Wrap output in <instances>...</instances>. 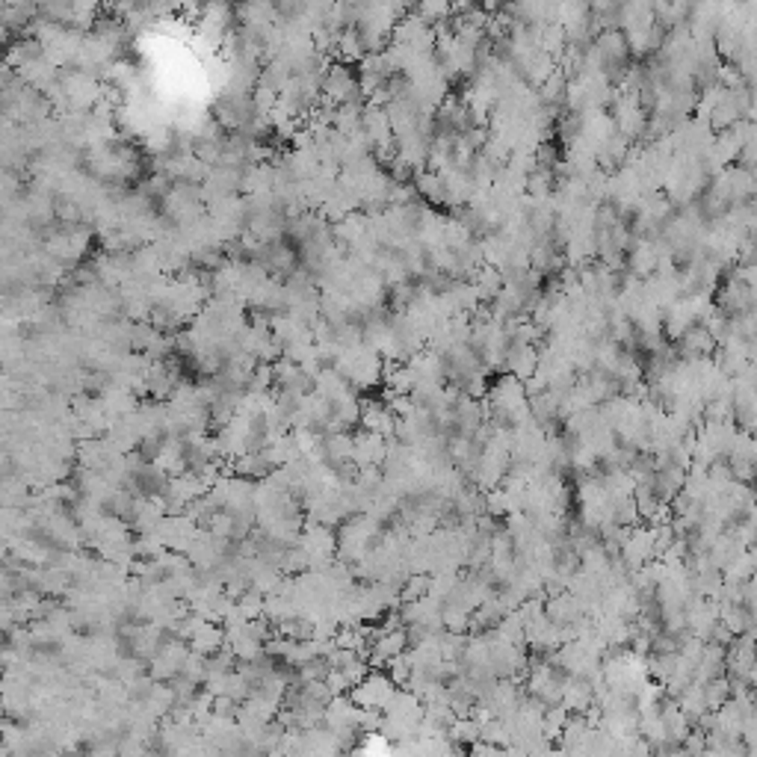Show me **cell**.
Masks as SVG:
<instances>
[{
	"instance_id": "6da1fadb",
	"label": "cell",
	"mask_w": 757,
	"mask_h": 757,
	"mask_svg": "<svg viewBox=\"0 0 757 757\" xmlns=\"http://www.w3.org/2000/svg\"><path fill=\"white\" fill-rule=\"evenodd\" d=\"M397 695V683H393L388 674H376L370 672L365 681H361L356 690L349 692V699L356 701V708L370 710V713H385L388 704Z\"/></svg>"
},
{
	"instance_id": "7a4b0ae2",
	"label": "cell",
	"mask_w": 757,
	"mask_h": 757,
	"mask_svg": "<svg viewBox=\"0 0 757 757\" xmlns=\"http://www.w3.org/2000/svg\"><path fill=\"white\" fill-rule=\"evenodd\" d=\"M674 352L683 361H701V358H713L719 352V340H716L708 326H692L681 340H674Z\"/></svg>"
}]
</instances>
